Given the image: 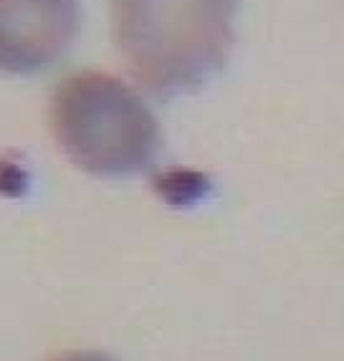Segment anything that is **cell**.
<instances>
[{
  "mask_svg": "<svg viewBox=\"0 0 344 361\" xmlns=\"http://www.w3.org/2000/svg\"><path fill=\"white\" fill-rule=\"evenodd\" d=\"M51 129L61 152L97 177H129L158 159L155 114L124 81L102 71H76L56 86Z\"/></svg>",
  "mask_w": 344,
  "mask_h": 361,
  "instance_id": "7a4b0ae2",
  "label": "cell"
},
{
  "mask_svg": "<svg viewBox=\"0 0 344 361\" xmlns=\"http://www.w3.org/2000/svg\"><path fill=\"white\" fill-rule=\"evenodd\" d=\"M51 361H114V359L107 354H99V351H69V354H61Z\"/></svg>",
  "mask_w": 344,
  "mask_h": 361,
  "instance_id": "277c9868",
  "label": "cell"
},
{
  "mask_svg": "<svg viewBox=\"0 0 344 361\" xmlns=\"http://www.w3.org/2000/svg\"><path fill=\"white\" fill-rule=\"evenodd\" d=\"M112 16L127 71L162 99L206 86L236 41V0H112Z\"/></svg>",
  "mask_w": 344,
  "mask_h": 361,
  "instance_id": "6da1fadb",
  "label": "cell"
},
{
  "mask_svg": "<svg viewBox=\"0 0 344 361\" xmlns=\"http://www.w3.org/2000/svg\"><path fill=\"white\" fill-rule=\"evenodd\" d=\"M79 25V0H0V71L25 76L51 66Z\"/></svg>",
  "mask_w": 344,
  "mask_h": 361,
  "instance_id": "3957f363",
  "label": "cell"
}]
</instances>
